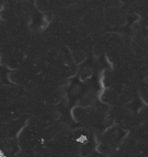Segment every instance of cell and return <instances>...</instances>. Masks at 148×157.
I'll use <instances>...</instances> for the list:
<instances>
[{
  "label": "cell",
  "mask_w": 148,
  "mask_h": 157,
  "mask_svg": "<svg viewBox=\"0 0 148 157\" xmlns=\"http://www.w3.org/2000/svg\"><path fill=\"white\" fill-rule=\"evenodd\" d=\"M5 155H4V153H3L1 150H0V157H4Z\"/></svg>",
  "instance_id": "cell-2"
},
{
  "label": "cell",
  "mask_w": 148,
  "mask_h": 157,
  "mask_svg": "<svg viewBox=\"0 0 148 157\" xmlns=\"http://www.w3.org/2000/svg\"><path fill=\"white\" fill-rule=\"evenodd\" d=\"M78 143H86V141H87V138L85 136H80L78 139L76 140Z\"/></svg>",
  "instance_id": "cell-1"
}]
</instances>
